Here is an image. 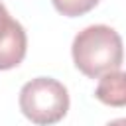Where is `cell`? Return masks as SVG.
Masks as SVG:
<instances>
[{
  "mask_svg": "<svg viewBox=\"0 0 126 126\" xmlns=\"http://www.w3.org/2000/svg\"><path fill=\"white\" fill-rule=\"evenodd\" d=\"M28 49V35L20 22L8 18L0 26V71L18 67Z\"/></svg>",
  "mask_w": 126,
  "mask_h": 126,
  "instance_id": "3957f363",
  "label": "cell"
},
{
  "mask_svg": "<svg viewBox=\"0 0 126 126\" xmlns=\"http://www.w3.org/2000/svg\"><path fill=\"white\" fill-rule=\"evenodd\" d=\"M75 67L91 77L98 79L106 73L118 71L124 59L122 37L110 26L96 24L81 30L71 45Z\"/></svg>",
  "mask_w": 126,
  "mask_h": 126,
  "instance_id": "6da1fadb",
  "label": "cell"
},
{
  "mask_svg": "<svg viewBox=\"0 0 126 126\" xmlns=\"http://www.w3.org/2000/svg\"><path fill=\"white\" fill-rule=\"evenodd\" d=\"M8 18H10V14H8V10H6V6H4V4L0 2V26H2V24H4V22H6Z\"/></svg>",
  "mask_w": 126,
  "mask_h": 126,
  "instance_id": "8992f818",
  "label": "cell"
},
{
  "mask_svg": "<svg viewBox=\"0 0 126 126\" xmlns=\"http://www.w3.org/2000/svg\"><path fill=\"white\" fill-rule=\"evenodd\" d=\"M96 4H98V0H53L55 10L69 18L83 16V14L91 12Z\"/></svg>",
  "mask_w": 126,
  "mask_h": 126,
  "instance_id": "5b68a950",
  "label": "cell"
},
{
  "mask_svg": "<svg viewBox=\"0 0 126 126\" xmlns=\"http://www.w3.org/2000/svg\"><path fill=\"white\" fill-rule=\"evenodd\" d=\"M106 126H126V118H116V120H110Z\"/></svg>",
  "mask_w": 126,
  "mask_h": 126,
  "instance_id": "52a82bcc",
  "label": "cell"
},
{
  "mask_svg": "<svg viewBox=\"0 0 126 126\" xmlns=\"http://www.w3.org/2000/svg\"><path fill=\"white\" fill-rule=\"evenodd\" d=\"M20 110L37 126L55 124L69 110V93L57 79L35 77L20 91Z\"/></svg>",
  "mask_w": 126,
  "mask_h": 126,
  "instance_id": "7a4b0ae2",
  "label": "cell"
},
{
  "mask_svg": "<svg viewBox=\"0 0 126 126\" xmlns=\"http://www.w3.org/2000/svg\"><path fill=\"white\" fill-rule=\"evenodd\" d=\"M94 96L108 106H126V73L112 71L100 77Z\"/></svg>",
  "mask_w": 126,
  "mask_h": 126,
  "instance_id": "277c9868",
  "label": "cell"
}]
</instances>
